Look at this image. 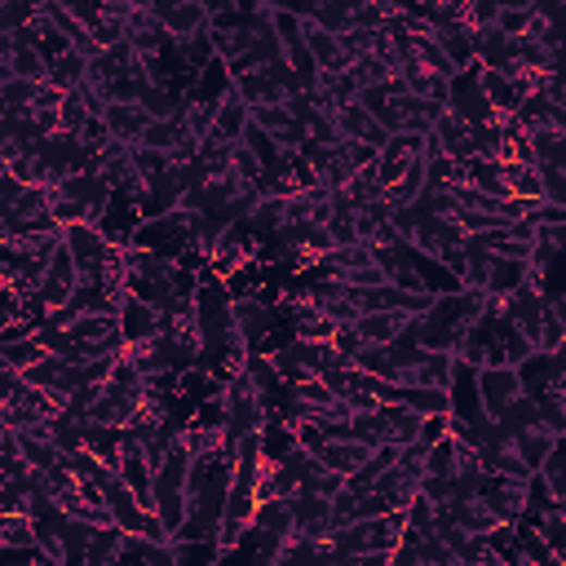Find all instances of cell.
Wrapping results in <instances>:
<instances>
[{"mask_svg":"<svg viewBox=\"0 0 566 566\" xmlns=\"http://www.w3.org/2000/svg\"><path fill=\"white\" fill-rule=\"evenodd\" d=\"M124 40H128L142 58H156L160 49L173 45V36H169V27L156 19V10H133V14H128V32H124Z\"/></svg>","mask_w":566,"mask_h":566,"instance_id":"15","label":"cell"},{"mask_svg":"<svg viewBox=\"0 0 566 566\" xmlns=\"http://www.w3.org/2000/svg\"><path fill=\"white\" fill-rule=\"evenodd\" d=\"M332 345H336L341 354H349V359H359V349H364L368 341L359 336V328H354V323H336V332H332Z\"/></svg>","mask_w":566,"mask_h":566,"instance_id":"49","label":"cell"},{"mask_svg":"<svg viewBox=\"0 0 566 566\" xmlns=\"http://www.w3.org/2000/svg\"><path fill=\"white\" fill-rule=\"evenodd\" d=\"M505 186L509 195L540 204V164H505Z\"/></svg>","mask_w":566,"mask_h":566,"instance_id":"39","label":"cell"},{"mask_svg":"<svg viewBox=\"0 0 566 566\" xmlns=\"http://www.w3.org/2000/svg\"><path fill=\"white\" fill-rule=\"evenodd\" d=\"M328 231H332L336 248H345V244H359V222H354V212H345V208H336L332 218H328Z\"/></svg>","mask_w":566,"mask_h":566,"instance_id":"47","label":"cell"},{"mask_svg":"<svg viewBox=\"0 0 566 566\" xmlns=\"http://www.w3.org/2000/svg\"><path fill=\"white\" fill-rule=\"evenodd\" d=\"M45 341L40 336H19V341H0V368H14V372H27L45 359Z\"/></svg>","mask_w":566,"mask_h":566,"instance_id":"30","label":"cell"},{"mask_svg":"<svg viewBox=\"0 0 566 566\" xmlns=\"http://www.w3.org/2000/svg\"><path fill=\"white\" fill-rule=\"evenodd\" d=\"M478 390H482V407L491 416H505L522 398V377L509 364H491V368H478Z\"/></svg>","mask_w":566,"mask_h":566,"instance_id":"12","label":"cell"},{"mask_svg":"<svg viewBox=\"0 0 566 566\" xmlns=\"http://www.w3.org/2000/svg\"><path fill=\"white\" fill-rule=\"evenodd\" d=\"M160 328H164L160 306L142 302V297H133V293L124 297V306H120V332H124L128 349H133V345H147V341H156V336H160Z\"/></svg>","mask_w":566,"mask_h":566,"instance_id":"14","label":"cell"},{"mask_svg":"<svg viewBox=\"0 0 566 566\" xmlns=\"http://www.w3.org/2000/svg\"><path fill=\"white\" fill-rule=\"evenodd\" d=\"M328 469H341V473H359L364 469V460L372 456V447L368 443H359V439H319L315 447H310Z\"/></svg>","mask_w":566,"mask_h":566,"instance_id":"18","label":"cell"},{"mask_svg":"<svg viewBox=\"0 0 566 566\" xmlns=\"http://www.w3.org/2000/svg\"><path fill=\"white\" fill-rule=\"evenodd\" d=\"M557 302V297H553ZM557 315H562V328H566V302H557Z\"/></svg>","mask_w":566,"mask_h":566,"instance_id":"52","label":"cell"},{"mask_svg":"<svg viewBox=\"0 0 566 566\" xmlns=\"http://www.w3.org/2000/svg\"><path fill=\"white\" fill-rule=\"evenodd\" d=\"M478 495L495 509L501 522H518L527 514V478H509V473H482Z\"/></svg>","mask_w":566,"mask_h":566,"instance_id":"10","label":"cell"},{"mask_svg":"<svg viewBox=\"0 0 566 566\" xmlns=\"http://www.w3.org/2000/svg\"><path fill=\"white\" fill-rule=\"evenodd\" d=\"M156 19L169 27L173 40H190L199 32H208V10L204 0H156Z\"/></svg>","mask_w":566,"mask_h":566,"instance_id":"13","label":"cell"},{"mask_svg":"<svg viewBox=\"0 0 566 566\" xmlns=\"http://www.w3.org/2000/svg\"><path fill=\"white\" fill-rule=\"evenodd\" d=\"M253 120H257L261 128L279 133V128H288L297 115H293V107H288V102H266V107H253Z\"/></svg>","mask_w":566,"mask_h":566,"instance_id":"45","label":"cell"},{"mask_svg":"<svg viewBox=\"0 0 566 566\" xmlns=\"http://www.w3.org/2000/svg\"><path fill=\"white\" fill-rule=\"evenodd\" d=\"M349 76H354V85H359V89H372V85H390L394 81V66L372 49V53H359L349 62Z\"/></svg>","mask_w":566,"mask_h":566,"instance_id":"34","label":"cell"},{"mask_svg":"<svg viewBox=\"0 0 566 566\" xmlns=\"http://www.w3.org/2000/svg\"><path fill=\"white\" fill-rule=\"evenodd\" d=\"M76 288H81V266H76V257H71V248L62 244V248L53 253L45 279H40V288H36L32 297H36L45 310H58V306H66L71 297H76Z\"/></svg>","mask_w":566,"mask_h":566,"instance_id":"9","label":"cell"},{"mask_svg":"<svg viewBox=\"0 0 566 566\" xmlns=\"http://www.w3.org/2000/svg\"><path fill=\"white\" fill-rule=\"evenodd\" d=\"M557 302H566V293H562V297H557Z\"/></svg>","mask_w":566,"mask_h":566,"instance_id":"53","label":"cell"},{"mask_svg":"<svg viewBox=\"0 0 566 566\" xmlns=\"http://www.w3.org/2000/svg\"><path fill=\"white\" fill-rule=\"evenodd\" d=\"M102 120H107V133L120 142H142V133L151 128V111L142 102H111L102 111Z\"/></svg>","mask_w":566,"mask_h":566,"instance_id":"21","label":"cell"},{"mask_svg":"<svg viewBox=\"0 0 566 566\" xmlns=\"http://www.w3.org/2000/svg\"><path fill=\"white\" fill-rule=\"evenodd\" d=\"M270 420V407L261 398V390L253 385L248 372L231 377L226 381V452L235 456V443L248 434V430H261V424Z\"/></svg>","mask_w":566,"mask_h":566,"instance_id":"4","label":"cell"},{"mask_svg":"<svg viewBox=\"0 0 566 566\" xmlns=\"http://www.w3.org/2000/svg\"><path fill=\"white\" fill-rule=\"evenodd\" d=\"M235 89L248 98V107H266V102H288L293 94H306L297 71L288 66V58L279 62H266L257 71H244V76H235Z\"/></svg>","mask_w":566,"mask_h":566,"instance_id":"5","label":"cell"},{"mask_svg":"<svg viewBox=\"0 0 566 566\" xmlns=\"http://www.w3.org/2000/svg\"><path fill=\"white\" fill-rule=\"evenodd\" d=\"M566 341V328H562V315H557V302H549V310H544V319H540V332H536V349H544V354H553L557 345Z\"/></svg>","mask_w":566,"mask_h":566,"instance_id":"43","label":"cell"},{"mask_svg":"<svg viewBox=\"0 0 566 566\" xmlns=\"http://www.w3.org/2000/svg\"><path fill=\"white\" fill-rule=\"evenodd\" d=\"M424 137H430V133H390V137H385V147H381V156H377V177H381V186H394V182L424 156Z\"/></svg>","mask_w":566,"mask_h":566,"instance_id":"11","label":"cell"},{"mask_svg":"<svg viewBox=\"0 0 566 566\" xmlns=\"http://www.w3.org/2000/svg\"><path fill=\"white\" fill-rule=\"evenodd\" d=\"M531 151H536V164L566 169V133L562 128H536L531 133Z\"/></svg>","mask_w":566,"mask_h":566,"instance_id":"35","label":"cell"},{"mask_svg":"<svg viewBox=\"0 0 566 566\" xmlns=\"http://www.w3.org/2000/svg\"><path fill=\"white\" fill-rule=\"evenodd\" d=\"M182 133H186V115H182V120H151V128L142 133V147H156V151H169V156H173V147L182 142Z\"/></svg>","mask_w":566,"mask_h":566,"instance_id":"41","label":"cell"},{"mask_svg":"<svg viewBox=\"0 0 566 566\" xmlns=\"http://www.w3.org/2000/svg\"><path fill=\"white\" fill-rule=\"evenodd\" d=\"M447 111L460 115V120H469V124H487V120H495V107H491V98H487V89H482V66H478V62L452 76Z\"/></svg>","mask_w":566,"mask_h":566,"instance_id":"7","label":"cell"},{"mask_svg":"<svg viewBox=\"0 0 566 566\" xmlns=\"http://www.w3.org/2000/svg\"><path fill=\"white\" fill-rule=\"evenodd\" d=\"M478 66H482V62H478ZM482 89H487V98H491V107H495V120L514 115V111L522 107V98H527L514 76H505V71H491V66H482Z\"/></svg>","mask_w":566,"mask_h":566,"instance_id":"24","label":"cell"},{"mask_svg":"<svg viewBox=\"0 0 566 566\" xmlns=\"http://www.w3.org/2000/svg\"><path fill=\"white\" fill-rule=\"evenodd\" d=\"M85 81H89V58H85L81 49H66V53H58V58L49 62V85H58L62 94L81 89Z\"/></svg>","mask_w":566,"mask_h":566,"instance_id":"27","label":"cell"},{"mask_svg":"<svg viewBox=\"0 0 566 566\" xmlns=\"http://www.w3.org/2000/svg\"><path fill=\"white\" fill-rule=\"evenodd\" d=\"M45 85H49V81H23V76H5V81H0V107H36Z\"/></svg>","mask_w":566,"mask_h":566,"instance_id":"37","label":"cell"},{"mask_svg":"<svg viewBox=\"0 0 566 566\" xmlns=\"http://www.w3.org/2000/svg\"><path fill=\"white\" fill-rule=\"evenodd\" d=\"M45 10V0H0V32H19Z\"/></svg>","mask_w":566,"mask_h":566,"instance_id":"42","label":"cell"},{"mask_svg":"<svg viewBox=\"0 0 566 566\" xmlns=\"http://www.w3.org/2000/svg\"><path fill=\"white\" fill-rule=\"evenodd\" d=\"M248 120H253V107H248V98H244L239 89H231V94L218 102V133H222V137H231V142H244V128H248Z\"/></svg>","mask_w":566,"mask_h":566,"instance_id":"28","label":"cell"},{"mask_svg":"<svg viewBox=\"0 0 566 566\" xmlns=\"http://www.w3.org/2000/svg\"><path fill=\"white\" fill-rule=\"evenodd\" d=\"M495 19H501V0H469V27L473 32L495 27Z\"/></svg>","mask_w":566,"mask_h":566,"instance_id":"48","label":"cell"},{"mask_svg":"<svg viewBox=\"0 0 566 566\" xmlns=\"http://www.w3.org/2000/svg\"><path fill=\"white\" fill-rule=\"evenodd\" d=\"M385 420H390V443H398V447L416 443L424 430V411H416L407 403H385Z\"/></svg>","mask_w":566,"mask_h":566,"instance_id":"31","label":"cell"},{"mask_svg":"<svg viewBox=\"0 0 566 566\" xmlns=\"http://www.w3.org/2000/svg\"><path fill=\"white\" fill-rule=\"evenodd\" d=\"M306 45H310V53H315L323 76H341V71H349V58H345L336 32H323L319 23H306Z\"/></svg>","mask_w":566,"mask_h":566,"instance_id":"23","label":"cell"},{"mask_svg":"<svg viewBox=\"0 0 566 566\" xmlns=\"http://www.w3.org/2000/svg\"><path fill=\"white\" fill-rule=\"evenodd\" d=\"M557 107H562V102H553L549 94H527L514 115L522 120L527 133H536V128H557Z\"/></svg>","mask_w":566,"mask_h":566,"instance_id":"32","label":"cell"},{"mask_svg":"<svg viewBox=\"0 0 566 566\" xmlns=\"http://www.w3.org/2000/svg\"><path fill=\"white\" fill-rule=\"evenodd\" d=\"M553 359H557V368H562V372H566V341H562V345H557V349H553Z\"/></svg>","mask_w":566,"mask_h":566,"instance_id":"50","label":"cell"},{"mask_svg":"<svg viewBox=\"0 0 566 566\" xmlns=\"http://www.w3.org/2000/svg\"><path fill=\"white\" fill-rule=\"evenodd\" d=\"M407 531V509H390V514H372V518H354V522H341L332 531V549H336V562H359V557H390L398 549Z\"/></svg>","mask_w":566,"mask_h":566,"instance_id":"2","label":"cell"},{"mask_svg":"<svg viewBox=\"0 0 566 566\" xmlns=\"http://www.w3.org/2000/svg\"><path fill=\"white\" fill-rule=\"evenodd\" d=\"M557 128L566 133V107H557Z\"/></svg>","mask_w":566,"mask_h":566,"instance_id":"51","label":"cell"},{"mask_svg":"<svg viewBox=\"0 0 566 566\" xmlns=\"http://www.w3.org/2000/svg\"><path fill=\"white\" fill-rule=\"evenodd\" d=\"M540 473L549 478V487H553V495H557V505H566V434L553 439V447H549Z\"/></svg>","mask_w":566,"mask_h":566,"instance_id":"38","label":"cell"},{"mask_svg":"<svg viewBox=\"0 0 566 566\" xmlns=\"http://www.w3.org/2000/svg\"><path fill=\"white\" fill-rule=\"evenodd\" d=\"M536 527H540V536L549 540L553 557H557V562H566V505H553V509H544V514L536 518Z\"/></svg>","mask_w":566,"mask_h":566,"instance_id":"40","label":"cell"},{"mask_svg":"<svg viewBox=\"0 0 566 566\" xmlns=\"http://www.w3.org/2000/svg\"><path fill=\"white\" fill-rule=\"evenodd\" d=\"M540 199L566 208V169H549V164H540Z\"/></svg>","mask_w":566,"mask_h":566,"instance_id":"44","label":"cell"},{"mask_svg":"<svg viewBox=\"0 0 566 566\" xmlns=\"http://www.w3.org/2000/svg\"><path fill=\"white\" fill-rule=\"evenodd\" d=\"M465 186H473V190H482V195H495V199H505V195H509V186H505V164L491 160V156L465 160Z\"/></svg>","mask_w":566,"mask_h":566,"instance_id":"26","label":"cell"},{"mask_svg":"<svg viewBox=\"0 0 566 566\" xmlns=\"http://www.w3.org/2000/svg\"><path fill=\"white\" fill-rule=\"evenodd\" d=\"M527 279H540V274L531 270V261L495 257V253H491V270H487V293H491V297H509L514 288H522Z\"/></svg>","mask_w":566,"mask_h":566,"instance_id":"22","label":"cell"},{"mask_svg":"<svg viewBox=\"0 0 566 566\" xmlns=\"http://www.w3.org/2000/svg\"><path fill=\"white\" fill-rule=\"evenodd\" d=\"M120 544H124V527H120V522L94 527V531H89L85 566H115V562H120Z\"/></svg>","mask_w":566,"mask_h":566,"instance_id":"29","label":"cell"},{"mask_svg":"<svg viewBox=\"0 0 566 566\" xmlns=\"http://www.w3.org/2000/svg\"><path fill=\"white\" fill-rule=\"evenodd\" d=\"M411 319L416 315H407V310H368V315L354 319V328H359V336L368 345H390L411 328Z\"/></svg>","mask_w":566,"mask_h":566,"instance_id":"19","label":"cell"},{"mask_svg":"<svg viewBox=\"0 0 566 566\" xmlns=\"http://www.w3.org/2000/svg\"><path fill=\"white\" fill-rule=\"evenodd\" d=\"M235 328H239V336L248 341V349H274V336H279V328H283V319H279V310L270 306V302H261V297H244V302H235Z\"/></svg>","mask_w":566,"mask_h":566,"instance_id":"8","label":"cell"},{"mask_svg":"<svg viewBox=\"0 0 566 566\" xmlns=\"http://www.w3.org/2000/svg\"><path fill=\"white\" fill-rule=\"evenodd\" d=\"M487 302H491V293H482V288L439 293V297L430 302V310L411 319L407 336H411L416 345H424V349H452V354H456L460 341H465V332L473 328V319L487 310Z\"/></svg>","mask_w":566,"mask_h":566,"instance_id":"1","label":"cell"},{"mask_svg":"<svg viewBox=\"0 0 566 566\" xmlns=\"http://www.w3.org/2000/svg\"><path fill=\"white\" fill-rule=\"evenodd\" d=\"M62 244L71 248V257H76L81 279H98L102 266H107V257H111V239H107V231L94 226V222H71V226H62Z\"/></svg>","mask_w":566,"mask_h":566,"instance_id":"6","label":"cell"},{"mask_svg":"<svg viewBox=\"0 0 566 566\" xmlns=\"http://www.w3.org/2000/svg\"><path fill=\"white\" fill-rule=\"evenodd\" d=\"M58 120H62V133H81V137H85V128H89V120H94L89 98H85L81 89H71V94L62 98V107H58Z\"/></svg>","mask_w":566,"mask_h":566,"instance_id":"36","label":"cell"},{"mask_svg":"<svg viewBox=\"0 0 566 566\" xmlns=\"http://www.w3.org/2000/svg\"><path fill=\"white\" fill-rule=\"evenodd\" d=\"M336 128H341V137H354V142H372V147H385V137H390V128L354 98V102H345L341 111H336Z\"/></svg>","mask_w":566,"mask_h":566,"instance_id":"16","label":"cell"},{"mask_svg":"<svg viewBox=\"0 0 566 566\" xmlns=\"http://www.w3.org/2000/svg\"><path fill=\"white\" fill-rule=\"evenodd\" d=\"M231 89H235V71H231V62H226V58H212V62L199 71V76H195L190 102H199V107H218Z\"/></svg>","mask_w":566,"mask_h":566,"instance_id":"20","label":"cell"},{"mask_svg":"<svg viewBox=\"0 0 566 566\" xmlns=\"http://www.w3.org/2000/svg\"><path fill=\"white\" fill-rule=\"evenodd\" d=\"M173 557L177 566H212V562H222V544L218 540H186V536H173Z\"/></svg>","mask_w":566,"mask_h":566,"instance_id":"33","label":"cell"},{"mask_svg":"<svg viewBox=\"0 0 566 566\" xmlns=\"http://www.w3.org/2000/svg\"><path fill=\"white\" fill-rule=\"evenodd\" d=\"M434 40L443 45V53L452 58V66H456V71H465V66H473V62H478V40H473V27H465V23H443V27H434Z\"/></svg>","mask_w":566,"mask_h":566,"instance_id":"25","label":"cell"},{"mask_svg":"<svg viewBox=\"0 0 566 566\" xmlns=\"http://www.w3.org/2000/svg\"><path fill=\"white\" fill-rule=\"evenodd\" d=\"M430 137L439 142V147H443V151H447L452 160H473V156H478V142H473V124H469V120H460V115H452V111H443V115L434 120Z\"/></svg>","mask_w":566,"mask_h":566,"instance_id":"17","label":"cell"},{"mask_svg":"<svg viewBox=\"0 0 566 566\" xmlns=\"http://www.w3.org/2000/svg\"><path fill=\"white\" fill-rule=\"evenodd\" d=\"M315 23H319L323 32H336V36H341V32H349V27H354V14H349L345 5H336V0H323Z\"/></svg>","mask_w":566,"mask_h":566,"instance_id":"46","label":"cell"},{"mask_svg":"<svg viewBox=\"0 0 566 566\" xmlns=\"http://www.w3.org/2000/svg\"><path fill=\"white\" fill-rule=\"evenodd\" d=\"M186 482H190V447H186L182 434H177L169 460L156 469V514L164 518V527H169L173 536H177L182 522H186Z\"/></svg>","mask_w":566,"mask_h":566,"instance_id":"3","label":"cell"}]
</instances>
